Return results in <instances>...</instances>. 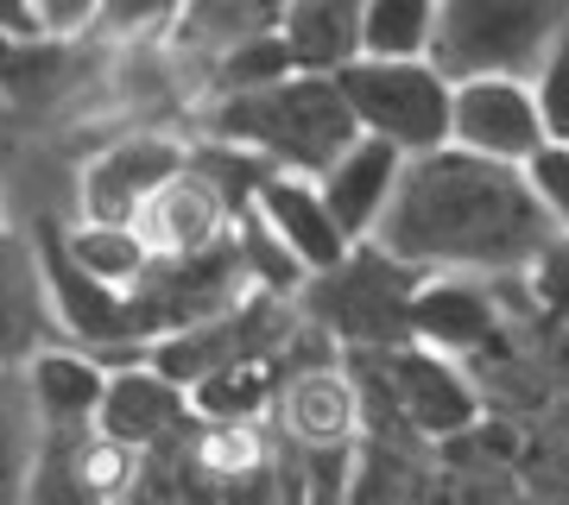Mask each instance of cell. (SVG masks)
Instances as JSON below:
<instances>
[{"label":"cell","mask_w":569,"mask_h":505,"mask_svg":"<svg viewBox=\"0 0 569 505\" xmlns=\"http://www.w3.org/2000/svg\"><path fill=\"white\" fill-rule=\"evenodd\" d=\"M550 234L557 222L531 190L526 164L481 159L456 140L411 152L373 228V241L418 272H488V279H519Z\"/></svg>","instance_id":"6da1fadb"},{"label":"cell","mask_w":569,"mask_h":505,"mask_svg":"<svg viewBox=\"0 0 569 505\" xmlns=\"http://www.w3.org/2000/svg\"><path fill=\"white\" fill-rule=\"evenodd\" d=\"M197 127H203V140H228L266 159L272 171H305V178H317L361 133L336 70H291V77L241 89V95H209Z\"/></svg>","instance_id":"7a4b0ae2"},{"label":"cell","mask_w":569,"mask_h":505,"mask_svg":"<svg viewBox=\"0 0 569 505\" xmlns=\"http://www.w3.org/2000/svg\"><path fill=\"white\" fill-rule=\"evenodd\" d=\"M418 265L387 253L380 241H355L336 265L310 272L298 303H305L310 329H323L329 342L348 354H373V347L411 342V291H418Z\"/></svg>","instance_id":"3957f363"},{"label":"cell","mask_w":569,"mask_h":505,"mask_svg":"<svg viewBox=\"0 0 569 505\" xmlns=\"http://www.w3.org/2000/svg\"><path fill=\"white\" fill-rule=\"evenodd\" d=\"M569 32V0H437L430 58L456 77H531Z\"/></svg>","instance_id":"277c9868"},{"label":"cell","mask_w":569,"mask_h":505,"mask_svg":"<svg viewBox=\"0 0 569 505\" xmlns=\"http://www.w3.org/2000/svg\"><path fill=\"white\" fill-rule=\"evenodd\" d=\"M355 361H367L355 373L361 404L392 411V424H406L425 443H443V436H456V430H468L481 417V385L468 380V366L456 354H443V347L399 342V347L355 354Z\"/></svg>","instance_id":"5b68a950"},{"label":"cell","mask_w":569,"mask_h":505,"mask_svg":"<svg viewBox=\"0 0 569 505\" xmlns=\"http://www.w3.org/2000/svg\"><path fill=\"white\" fill-rule=\"evenodd\" d=\"M336 82H342L355 127L373 140H392L406 159L449 140V89L456 82L437 70V58H373V51H361L336 70Z\"/></svg>","instance_id":"8992f818"},{"label":"cell","mask_w":569,"mask_h":505,"mask_svg":"<svg viewBox=\"0 0 569 505\" xmlns=\"http://www.w3.org/2000/svg\"><path fill=\"white\" fill-rule=\"evenodd\" d=\"M253 291L247 279V260H241V241L222 234V241L197 246V253H159L146 265V279L127 291L133 303V335L140 342H159L164 329H183V323H203L228 303H241Z\"/></svg>","instance_id":"52a82bcc"},{"label":"cell","mask_w":569,"mask_h":505,"mask_svg":"<svg viewBox=\"0 0 569 505\" xmlns=\"http://www.w3.org/2000/svg\"><path fill=\"white\" fill-rule=\"evenodd\" d=\"M32 265H39V291H44V303H51V316H58V329L77 347L96 354V347L140 342V335H133V303H127V291L96 279V272L70 253L58 222L32 228Z\"/></svg>","instance_id":"ba28073f"},{"label":"cell","mask_w":569,"mask_h":505,"mask_svg":"<svg viewBox=\"0 0 569 505\" xmlns=\"http://www.w3.org/2000/svg\"><path fill=\"white\" fill-rule=\"evenodd\" d=\"M183 164H190V140H178V133H159V127L121 133L102 152H89V164H82L77 215H89V222H133L146 209V196L164 178H178Z\"/></svg>","instance_id":"9c48e42d"},{"label":"cell","mask_w":569,"mask_h":505,"mask_svg":"<svg viewBox=\"0 0 569 505\" xmlns=\"http://www.w3.org/2000/svg\"><path fill=\"white\" fill-rule=\"evenodd\" d=\"M449 140L481 159L531 164V152L550 140L531 77H456L449 89Z\"/></svg>","instance_id":"30bf717a"},{"label":"cell","mask_w":569,"mask_h":505,"mask_svg":"<svg viewBox=\"0 0 569 505\" xmlns=\"http://www.w3.org/2000/svg\"><path fill=\"white\" fill-rule=\"evenodd\" d=\"M500 335H507V323H500V297H493L488 272H425L418 279V291H411V342L468 361V354H493Z\"/></svg>","instance_id":"8fae6325"},{"label":"cell","mask_w":569,"mask_h":505,"mask_svg":"<svg viewBox=\"0 0 569 505\" xmlns=\"http://www.w3.org/2000/svg\"><path fill=\"white\" fill-rule=\"evenodd\" d=\"M133 228L146 234L152 260H159V253H197V246L234 234V202H228V190L216 183V171L190 152V164H183L178 178H164L159 190L146 196Z\"/></svg>","instance_id":"7c38bea8"},{"label":"cell","mask_w":569,"mask_h":505,"mask_svg":"<svg viewBox=\"0 0 569 505\" xmlns=\"http://www.w3.org/2000/svg\"><path fill=\"white\" fill-rule=\"evenodd\" d=\"M197 424L190 411V385H178L171 373H159L152 361H133V366H108V392H102V411H96V430L114 436L127 448H159L171 443L178 430Z\"/></svg>","instance_id":"4fadbf2b"},{"label":"cell","mask_w":569,"mask_h":505,"mask_svg":"<svg viewBox=\"0 0 569 505\" xmlns=\"http://www.w3.org/2000/svg\"><path fill=\"white\" fill-rule=\"evenodd\" d=\"M399 171H406V152L392 140H373V133H355L317 171V190H323L329 215L342 222L348 241H373V228H380L392 190H399Z\"/></svg>","instance_id":"5bb4252c"},{"label":"cell","mask_w":569,"mask_h":505,"mask_svg":"<svg viewBox=\"0 0 569 505\" xmlns=\"http://www.w3.org/2000/svg\"><path fill=\"white\" fill-rule=\"evenodd\" d=\"M253 209H260V222L291 246V260L305 265V272H323V265H336L348 246H355L342 234V222L329 215L317 178H305V171H272V164H266L260 190H253Z\"/></svg>","instance_id":"9a60e30c"},{"label":"cell","mask_w":569,"mask_h":505,"mask_svg":"<svg viewBox=\"0 0 569 505\" xmlns=\"http://www.w3.org/2000/svg\"><path fill=\"white\" fill-rule=\"evenodd\" d=\"M279 424L298 448L355 443L361 424H367V404H361L355 373H348V366H298V373H284Z\"/></svg>","instance_id":"2e32d148"},{"label":"cell","mask_w":569,"mask_h":505,"mask_svg":"<svg viewBox=\"0 0 569 505\" xmlns=\"http://www.w3.org/2000/svg\"><path fill=\"white\" fill-rule=\"evenodd\" d=\"M26 392H32V411H39L44 430H89L96 411H102L108 366L77 342L39 347V354L26 361Z\"/></svg>","instance_id":"e0dca14e"},{"label":"cell","mask_w":569,"mask_h":505,"mask_svg":"<svg viewBox=\"0 0 569 505\" xmlns=\"http://www.w3.org/2000/svg\"><path fill=\"white\" fill-rule=\"evenodd\" d=\"M279 13H284V0H183L178 20H171V32H164L159 44L171 51V63H183V70L203 77L209 58L234 51L241 39L272 32Z\"/></svg>","instance_id":"ac0fdd59"},{"label":"cell","mask_w":569,"mask_h":505,"mask_svg":"<svg viewBox=\"0 0 569 505\" xmlns=\"http://www.w3.org/2000/svg\"><path fill=\"white\" fill-rule=\"evenodd\" d=\"M284 392V347H253V354H234L216 373L190 385V411L209 417V424H260L266 411L279 404Z\"/></svg>","instance_id":"d6986e66"},{"label":"cell","mask_w":569,"mask_h":505,"mask_svg":"<svg viewBox=\"0 0 569 505\" xmlns=\"http://www.w3.org/2000/svg\"><path fill=\"white\" fill-rule=\"evenodd\" d=\"M279 32L298 70H342L361 58V0H284Z\"/></svg>","instance_id":"ffe728a7"},{"label":"cell","mask_w":569,"mask_h":505,"mask_svg":"<svg viewBox=\"0 0 569 505\" xmlns=\"http://www.w3.org/2000/svg\"><path fill=\"white\" fill-rule=\"evenodd\" d=\"M63 241H70V253L96 279L121 284V291H133L146 279V265H152V246H146V234L133 222H89V215H77V222L63 228Z\"/></svg>","instance_id":"44dd1931"},{"label":"cell","mask_w":569,"mask_h":505,"mask_svg":"<svg viewBox=\"0 0 569 505\" xmlns=\"http://www.w3.org/2000/svg\"><path fill=\"white\" fill-rule=\"evenodd\" d=\"M298 70V58H291V44H284V32L272 26V32H260V39H241L234 51H222V58L203 63V77H197V89L209 95H241V89H260V82H279Z\"/></svg>","instance_id":"7402d4cb"},{"label":"cell","mask_w":569,"mask_h":505,"mask_svg":"<svg viewBox=\"0 0 569 505\" xmlns=\"http://www.w3.org/2000/svg\"><path fill=\"white\" fill-rule=\"evenodd\" d=\"M437 0H361V51L373 58H430Z\"/></svg>","instance_id":"603a6c76"},{"label":"cell","mask_w":569,"mask_h":505,"mask_svg":"<svg viewBox=\"0 0 569 505\" xmlns=\"http://www.w3.org/2000/svg\"><path fill=\"white\" fill-rule=\"evenodd\" d=\"M183 0H96V20H89V39L108 44H152L171 32Z\"/></svg>","instance_id":"cb8c5ba5"},{"label":"cell","mask_w":569,"mask_h":505,"mask_svg":"<svg viewBox=\"0 0 569 505\" xmlns=\"http://www.w3.org/2000/svg\"><path fill=\"white\" fill-rule=\"evenodd\" d=\"M531 291V303H538V316L557 329H569V228H557L538 253H531V265L519 272Z\"/></svg>","instance_id":"d4e9b609"},{"label":"cell","mask_w":569,"mask_h":505,"mask_svg":"<svg viewBox=\"0 0 569 505\" xmlns=\"http://www.w3.org/2000/svg\"><path fill=\"white\" fill-rule=\"evenodd\" d=\"M531 95H538L545 133H550L557 145H569V32L550 44V58L531 70Z\"/></svg>","instance_id":"484cf974"},{"label":"cell","mask_w":569,"mask_h":505,"mask_svg":"<svg viewBox=\"0 0 569 505\" xmlns=\"http://www.w3.org/2000/svg\"><path fill=\"white\" fill-rule=\"evenodd\" d=\"M531 190L545 196V209H550V222L557 228H569V145H557V140H545L538 152H531Z\"/></svg>","instance_id":"4316f807"},{"label":"cell","mask_w":569,"mask_h":505,"mask_svg":"<svg viewBox=\"0 0 569 505\" xmlns=\"http://www.w3.org/2000/svg\"><path fill=\"white\" fill-rule=\"evenodd\" d=\"M26 467H32V455L13 436V424L0 417V499H26Z\"/></svg>","instance_id":"83f0119b"},{"label":"cell","mask_w":569,"mask_h":505,"mask_svg":"<svg viewBox=\"0 0 569 505\" xmlns=\"http://www.w3.org/2000/svg\"><path fill=\"white\" fill-rule=\"evenodd\" d=\"M44 32H63V39H89V20H96V0H39Z\"/></svg>","instance_id":"f1b7e54d"},{"label":"cell","mask_w":569,"mask_h":505,"mask_svg":"<svg viewBox=\"0 0 569 505\" xmlns=\"http://www.w3.org/2000/svg\"><path fill=\"white\" fill-rule=\"evenodd\" d=\"M32 32H44L39 0H0V39H32Z\"/></svg>","instance_id":"f546056e"},{"label":"cell","mask_w":569,"mask_h":505,"mask_svg":"<svg viewBox=\"0 0 569 505\" xmlns=\"http://www.w3.org/2000/svg\"><path fill=\"white\" fill-rule=\"evenodd\" d=\"M0 246H7V241H0Z\"/></svg>","instance_id":"4dcf8cb0"}]
</instances>
